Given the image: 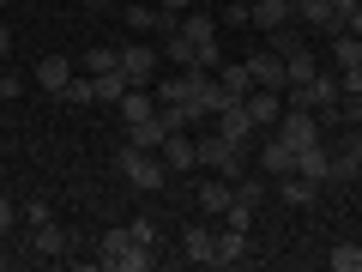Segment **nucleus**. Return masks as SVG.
I'll return each mask as SVG.
<instances>
[{"label": "nucleus", "instance_id": "nucleus-45", "mask_svg": "<svg viewBox=\"0 0 362 272\" xmlns=\"http://www.w3.org/2000/svg\"><path fill=\"white\" fill-rule=\"evenodd\" d=\"M0 6H6V0H0Z\"/></svg>", "mask_w": 362, "mask_h": 272}, {"label": "nucleus", "instance_id": "nucleus-31", "mask_svg": "<svg viewBox=\"0 0 362 272\" xmlns=\"http://www.w3.org/2000/svg\"><path fill=\"white\" fill-rule=\"evenodd\" d=\"M121 67V49H85V73L97 79V73H115Z\"/></svg>", "mask_w": 362, "mask_h": 272}, {"label": "nucleus", "instance_id": "nucleus-5", "mask_svg": "<svg viewBox=\"0 0 362 272\" xmlns=\"http://www.w3.org/2000/svg\"><path fill=\"white\" fill-rule=\"evenodd\" d=\"M272 133H278L284 145H296V152H302V145L326 140V121L314 115V109H290V103H284V115H278V128H272Z\"/></svg>", "mask_w": 362, "mask_h": 272}, {"label": "nucleus", "instance_id": "nucleus-15", "mask_svg": "<svg viewBox=\"0 0 362 272\" xmlns=\"http://www.w3.org/2000/svg\"><path fill=\"white\" fill-rule=\"evenodd\" d=\"M290 18H296V0H254V13H247V25H259L272 37V30H284Z\"/></svg>", "mask_w": 362, "mask_h": 272}, {"label": "nucleus", "instance_id": "nucleus-41", "mask_svg": "<svg viewBox=\"0 0 362 272\" xmlns=\"http://www.w3.org/2000/svg\"><path fill=\"white\" fill-rule=\"evenodd\" d=\"M362 0H332V13H344V25H350V13H356Z\"/></svg>", "mask_w": 362, "mask_h": 272}, {"label": "nucleus", "instance_id": "nucleus-11", "mask_svg": "<svg viewBox=\"0 0 362 272\" xmlns=\"http://www.w3.org/2000/svg\"><path fill=\"white\" fill-rule=\"evenodd\" d=\"M296 18L308 30H320V37H338L344 30V13H332V0H296Z\"/></svg>", "mask_w": 362, "mask_h": 272}, {"label": "nucleus", "instance_id": "nucleus-44", "mask_svg": "<svg viewBox=\"0 0 362 272\" xmlns=\"http://www.w3.org/2000/svg\"><path fill=\"white\" fill-rule=\"evenodd\" d=\"M97 6H109V0H97Z\"/></svg>", "mask_w": 362, "mask_h": 272}, {"label": "nucleus", "instance_id": "nucleus-28", "mask_svg": "<svg viewBox=\"0 0 362 272\" xmlns=\"http://www.w3.org/2000/svg\"><path fill=\"white\" fill-rule=\"evenodd\" d=\"M326 42H332V61L338 67H356L362 61V37H350V30H338V37H326Z\"/></svg>", "mask_w": 362, "mask_h": 272}, {"label": "nucleus", "instance_id": "nucleus-9", "mask_svg": "<svg viewBox=\"0 0 362 272\" xmlns=\"http://www.w3.org/2000/svg\"><path fill=\"white\" fill-rule=\"evenodd\" d=\"M181 260H194V266H218V230L187 224V230H181Z\"/></svg>", "mask_w": 362, "mask_h": 272}, {"label": "nucleus", "instance_id": "nucleus-29", "mask_svg": "<svg viewBox=\"0 0 362 272\" xmlns=\"http://www.w3.org/2000/svg\"><path fill=\"white\" fill-rule=\"evenodd\" d=\"M326 266L332 272H362V242H338L332 254H326Z\"/></svg>", "mask_w": 362, "mask_h": 272}, {"label": "nucleus", "instance_id": "nucleus-19", "mask_svg": "<svg viewBox=\"0 0 362 272\" xmlns=\"http://www.w3.org/2000/svg\"><path fill=\"white\" fill-rule=\"evenodd\" d=\"M66 79H73V61H66V55H42V61H37V85L49 91V97H61Z\"/></svg>", "mask_w": 362, "mask_h": 272}, {"label": "nucleus", "instance_id": "nucleus-39", "mask_svg": "<svg viewBox=\"0 0 362 272\" xmlns=\"http://www.w3.org/2000/svg\"><path fill=\"white\" fill-rule=\"evenodd\" d=\"M25 224H30V230H37V224H49V206H42V200H30V206H25Z\"/></svg>", "mask_w": 362, "mask_h": 272}, {"label": "nucleus", "instance_id": "nucleus-7", "mask_svg": "<svg viewBox=\"0 0 362 272\" xmlns=\"http://www.w3.org/2000/svg\"><path fill=\"white\" fill-rule=\"evenodd\" d=\"M157 61H163V55H157L151 42H127V49H121V73H127V85H145V91H151Z\"/></svg>", "mask_w": 362, "mask_h": 272}, {"label": "nucleus", "instance_id": "nucleus-17", "mask_svg": "<svg viewBox=\"0 0 362 272\" xmlns=\"http://www.w3.org/2000/svg\"><path fill=\"white\" fill-rule=\"evenodd\" d=\"M230 200H235V181H230V176H211L206 188H199V212H211V218H223Z\"/></svg>", "mask_w": 362, "mask_h": 272}, {"label": "nucleus", "instance_id": "nucleus-1", "mask_svg": "<svg viewBox=\"0 0 362 272\" xmlns=\"http://www.w3.org/2000/svg\"><path fill=\"white\" fill-rule=\"evenodd\" d=\"M338 97H344V85H338L332 67H320L314 79H302V85H290V91H284V103H290V109H314L326 128L338 121Z\"/></svg>", "mask_w": 362, "mask_h": 272}, {"label": "nucleus", "instance_id": "nucleus-35", "mask_svg": "<svg viewBox=\"0 0 362 272\" xmlns=\"http://www.w3.org/2000/svg\"><path fill=\"white\" fill-rule=\"evenodd\" d=\"M247 13H254V6H242V0H230V6H223V13H218V25H247Z\"/></svg>", "mask_w": 362, "mask_h": 272}, {"label": "nucleus", "instance_id": "nucleus-27", "mask_svg": "<svg viewBox=\"0 0 362 272\" xmlns=\"http://www.w3.org/2000/svg\"><path fill=\"white\" fill-rule=\"evenodd\" d=\"M284 67H290V85H302V79H314V73H320L326 61H320V55H314V49H296V55H290ZM290 85H284V91H290Z\"/></svg>", "mask_w": 362, "mask_h": 272}, {"label": "nucleus", "instance_id": "nucleus-24", "mask_svg": "<svg viewBox=\"0 0 362 272\" xmlns=\"http://www.w3.org/2000/svg\"><path fill=\"white\" fill-rule=\"evenodd\" d=\"M90 85H97V103H121V97H127V73H121V67H115V73H97V79H90Z\"/></svg>", "mask_w": 362, "mask_h": 272}, {"label": "nucleus", "instance_id": "nucleus-32", "mask_svg": "<svg viewBox=\"0 0 362 272\" xmlns=\"http://www.w3.org/2000/svg\"><path fill=\"white\" fill-rule=\"evenodd\" d=\"M127 230H133V242H139V248H157V236H163V224H157V218H133Z\"/></svg>", "mask_w": 362, "mask_h": 272}, {"label": "nucleus", "instance_id": "nucleus-4", "mask_svg": "<svg viewBox=\"0 0 362 272\" xmlns=\"http://www.w3.org/2000/svg\"><path fill=\"white\" fill-rule=\"evenodd\" d=\"M199 164H206L211 176H230V181L247 176V152H242V145H230L223 133H206V140H199Z\"/></svg>", "mask_w": 362, "mask_h": 272}, {"label": "nucleus", "instance_id": "nucleus-38", "mask_svg": "<svg viewBox=\"0 0 362 272\" xmlns=\"http://www.w3.org/2000/svg\"><path fill=\"white\" fill-rule=\"evenodd\" d=\"M0 97H25V73H6V79H0Z\"/></svg>", "mask_w": 362, "mask_h": 272}, {"label": "nucleus", "instance_id": "nucleus-12", "mask_svg": "<svg viewBox=\"0 0 362 272\" xmlns=\"http://www.w3.org/2000/svg\"><path fill=\"white\" fill-rule=\"evenodd\" d=\"M247 67H254V85H266V91H284L290 85V67H284V55H278V49L247 55Z\"/></svg>", "mask_w": 362, "mask_h": 272}, {"label": "nucleus", "instance_id": "nucleus-18", "mask_svg": "<svg viewBox=\"0 0 362 272\" xmlns=\"http://www.w3.org/2000/svg\"><path fill=\"white\" fill-rule=\"evenodd\" d=\"M218 85H223V97L242 103L247 91H254V67H247V61H223V67H218Z\"/></svg>", "mask_w": 362, "mask_h": 272}, {"label": "nucleus", "instance_id": "nucleus-13", "mask_svg": "<svg viewBox=\"0 0 362 272\" xmlns=\"http://www.w3.org/2000/svg\"><path fill=\"white\" fill-rule=\"evenodd\" d=\"M296 176H308V181L326 188V181H332V145H326V140L302 145V152H296Z\"/></svg>", "mask_w": 362, "mask_h": 272}, {"label": "nucleus", "instance_id": "nucleus-8", "mask_svg": "<svg viewBox=\"0 0 362 272\" xmlns=\"http://www.w3.org/2000/svg\"><path fill=\"white\" fill-rule=\"evenodd\" d=\"M242 103H247V115H254V128H259V133H272V128H278V115H284V91L254 85V91L242 97Z\"/></svg>", "mask_w": 362, "mask_h": 272}, {"label": "nucleus", "instance_id": "nucleus-33", "mask_svg": "<svg viewBox=\"0 0 362 272\" xmlns=\"http://www.w3.org/2000/svg\"><path fill=\"white\" fill-rule=\"evenodd\" d=\"M272 49H278V55H284V61H290V55H296V49H308V42H302V30H272Z\"/></svg>", "mask_w": 362, "mask_h": 272}, {"label": "nucleus", "instance_id": "nucleus-21", "mask_svg": "<svg viewBox=\"0 0 362 272\" xmlns=\"http://www.w3.org/2000/svg\"><path fill=\"white\" fill-rule=\"evenodd\" d=\"M163 115H145V121H127V145H139V152H157L163 145Z\"/></svg>", "mask_w": 362, "mask_h": 272}, {"label": "nucleus", "instance_id": "nucleus-22", "mask_svg": "<svg viewBox=\"0 0 362 272\" xmlns=\"http://www.w3.org/2000/svg\"><path fill=\"white\" fill-rule=\"evenodd\" d=\"M163 61H175V73H187V67H199V55H194V42L181 37V25L163 37Z\"/></svg>", "mask_w": 362, "mask_h": 272}, {"label": "nucleus", "instance_id": "nucleus-14", "mask_svg": "<svg viewBox=\"0 0 362 272\" xmlns=\"http://www.w3.org/2000/svg\"><path fill=\"white\" fill-rule=\"evenodd\" d=\"M290 169H296V145H284L278 140V133H266V145H259V176H290Z\"/></svg>", "mask_w": 362, "mask_h": 272}, {"label": "nucleus", "instance_id": "nucleus-2", "mask_svg": "<svg viewBox=\"0 0 362 272\" xmlns=\"http://www.w3.org/2000/svg\"><path fill=\"white\" fill-rule=\"evenodd\" d=\"M97 260H103L109 272H145L151 266V248L133 242V230H103L97 236Z\"/></svg>", "mask_w": 362, "mask_h": 272}, {"label": "nucleus", "instance_id": "nucleus-25", "mask_svg": "<svg viewBox=\"0 0 362 272\" xmlns=\"http://www.w3.org/2000/svg\"><path fill=\"white\" fill-rule=\"evenodd\" d=\"M61 103H73V109H85V103H97V85H90V73H73L61 85Z\"/></svg>", "mask_w": 362, "mask_h": 272}, {"label": "nucleus", "instance_id": "nucleus-42", "mask_svg": "<svg viewBox=\"0 0 362 272\" xmlns=\"http://www.w3.org/2000/svg\"><path fill=\"white\" fill-rule=\"evenodd\" d=\"M6 55H13V30L0 25V61H6Z\"/></svg>", "mask_w": 362, "mask_h": 272}, {"label": "nucleus", "instance_id": "nucleus-23", "mask_svg": "<svg viewBox=\"0 0 362 272\" xmlns=\"http://www.w3.org/2000/svg\"><path fill=\"white\" fill-rule=\"evenodd\" d=\"M235 260H247V230H230L223 224L218 230V266H235Z\"/></svg>", "mask_w": 362, "mask_h": 272}, {"label": "nucleus", "instance_id": "nucleus-10", "mask_svg": "<svg viewBox=\"0 0 362 272\" xmlns=\"http://www.w3.org/2000/svg\"><path fill=\"white\" fill-rule=\"evenodd\" d=\"M218 133H223L230 145H242V152H247L259 128H254V115H247V103H223V109H218Z\"/></svg>", "mask_w": 362, "mask_h": 272}, {"label": "nucleus", "instance_id": "nucleus-26", "mask_svg": "<svg viewBox=\"0 0 362 272\" xmlns=\"http://www.w3.org/2000/svg\"><path fill=\"white\" fill-rule=\"evenodd\" d=\"M121 115H127V121H145V115H157V97H151L145 85H133L127 97H121Z\"/></svg>", "mask_w": 362, "mask_h": 272}, {"label": "nucleus", "instance_id": "nucleus-30", "mask_svg": "<svg viewBox=\"0 0 362 272\" xmlns=\"http://www.w3.org/2000/svg\"><path fill=\"white\" fill-rule=\"evenodd\" d=\"M266 194H272V176H242L235 181V200H247V206H259Z\"/></svg>", "mask_w": 362, "mask_h": 272}, {"label": "nucleus", "instance_id": "nucleus-6", "mask_svg": "<svg viewBox=\"0 0 362 272\" xmlns=\"http://www.w3.org/2000/svg\"><path fill=\"white\" fill-rule=\"evenodd\" d=\"M157 157L169 164V176H187V169L199 164V140H187V128L163 133V145H157Z\"/></svg>", "mask_w": 362, "mask_h": 272}, {"label": "nucleus", "instance_id": "nucleus-40", "mask_svg": "<svg viewBox=\"0 0 362 272\" xmlns=\"http://www.w3.org/2000/svg\"><path fill=\"white\" fill-rule=\"evenodd\" d=\"M187 6H194V0H157V13H169V18H181Z\"/></svg>", "mask_w": 362, "mask_h": 272}, {"label": "nucleus", "instance_id": "nucleus-3", "mask_svg": "<svg viewBox=\"0 0 362 272\" xmlns=\"http://www.w3.org/2000/svg\"><path fill=\"white\" fill-rule=\"evenodd\" d=\"M115 169L133 181V188H139V194H157V188L169 181V164H163L157 152H139V145H127V152L115 157Z\"/></svg>", "mask_w": 362, "mask_h": 272}, {"label": "nucleus", "instance_id": "nucleus-16", "mask_svg": "<svg viewBox=\"0 0 362 272\" xmlns=\"http://www.w3.org/2000/svg\"><path fill=\"white\" fill-rule=\"evenodd\" d=\"M272 188H278V200H284V206H314V200H320V181L296 176V169H290V176H278Z\"/></svg>", "mask_w": 362, "mask_h": 272}, {"label": "nucleus", "instance_id": "nucleus-20", "mask_svg": "<svg viewBox=\"0 0 362 272\" xmlns=\"http://www.w3.org/2000/svg\"><path fill=\"white\" fill-rule=\"evenodd\" d=\"M30 254H42V260H54V254H66V230L61 224H37V230H30Z\"/></svg>", "mask_w": 362, "mask_h": 272}, {"label": "nucleus", "instance_id": "nucleus-46", "mask_svg": "<svg viewBox=\"0 0 362 272\" xmlns=\"http://www.w3.org/2000/svg\"><path fill=\"white\" fill-rule=\"evenodd\" d=\"M356 181H362V176H356Z\"/></svg>", "mask_w": 362, "mask_h": 272}, {"label": "nucleus", "instance_id": "nucleus-43", "mask_svg": "<svg viewBox=\"0 0 362 272\" xmlns=\"http://www.w3.org/2000/svg\"><path fill=\"white\" fill-rule=\"evenodd\" d=\"M344 30H350V37H362V6H356V13H350V25H344Z\"/></svg>", "mask_w": 362, "mask_h": 272}, {"label": "nucleus", "instance_id": "nucleus-36", "mask_svg": "<svg viewBox=\"0 0 362 272\" xmlns=\"http://www.w3.org/2000/svg\"><path fill=\"white\" fill-rule=\"evenodd\" d=\"M338 121H350V128H362V97H338Z\"/></svg>", "mask_w": 362, "mask_h": 272}, {"label": "nucleus", "instance_id": "nucleus-34", "mask_svg": "<svg viewBox=\"0 0 362 272\" xmlns=\"http://www.w3.org/2000/svg\"><path fill=\"white\" fill-rule=\"evenodd\" d=\"M338 85H344V97H362V61L356 67H338Z\"/></svg>", "mask_w": 362, "mask_h": 272}, {"label": "nucleus", "instance_id": "nucleus-37", "mask_svg": "<svg viewBox=\"0 0 362 272\" xmlns=\"http://www.w3.org/2000/svg\"><path fill=\"white\" fill-rule=\"evenodd\" d=\"M18 218H25V212H18V206H13V200H6V194H0V236H6V230H13V224H18Z\"/></svg>", "mask_w": 362, "mask_h": 272}]
</instances>
